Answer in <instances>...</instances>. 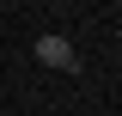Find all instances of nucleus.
I'll use <instances>...</instances> for the list:
<instances>
[{
    "mask_svg": "<svg viewBox=\"0 0 122 116\" xmlns=\"http://www.w3.org/2000/svg\"><path fill=\"white\" fill-rule=\"evenodd\" d=\"M86 116H92V110H86Z\"/></svg>",
    "mask_w": 122,
    "mask_h": 116,
    "instance_id": "nucleus-2",
    "label": "nucleus"
},
{
    "mask_svg": "<svg viewBox=\"0 0 122 116\" xmlns=\"http://www.w3.org/2000/svg\"><path fill=\"white\" fill-rule=\"evenodd\" d=\"M37 61H43V67H61V73H73V67H79L73 43H67V37H55V31H49V37H37Z\"/></svg>",
    "mask_w": 122,
    "mask_h": 116,
    "instance_id": "nucleus-1",
    "label": "nucleus"
}]
</instances>
